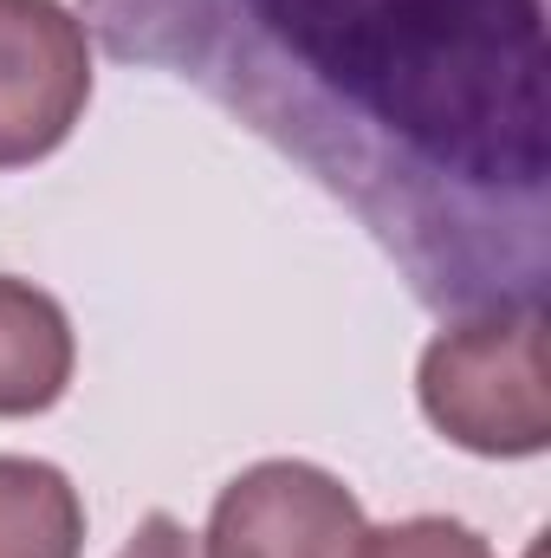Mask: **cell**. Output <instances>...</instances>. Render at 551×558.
I'll return each mask as SVG.
<instances>
[{"mask_svg": "<svg viewBox=\"0 0 551 558\" xmlns=\"http://www.w3.org/2000/svg\"><path fill=\"white\" fill-rule=\"evenodd\" d=\"M91 20L111 52L182 65L298 156L421 299L467 312L539 299V0H91Z\"/></svg>", "mask_w": 551, "mask_h": 558, "instance_id": "6da1fadb", "label": "cell"}, {"mask_svg": "<svg viewBox=\"0 0 551 558\" xmlns=\"http://www.w3.org/2000/svg\"><path fill=\"white\" fill-rule=\"evenodd\" d=\"M421 416L454 448L487 461H526L551 448V377H546V305H487L428 338L415 371Z\"/></svg>", "mask_w": 551, "mask_h": 558, "instance_id": "7a4b0ae2", "label": "cell"}, {"mask_svg": "<svg viewBox=\"0 0 551 558\" xmlns=\"http://www.w3.org/2000/svg\"><path fill=\"white\" fill-rule=\"evenodd\" d=\"M91 105V26L65 0H0V169H26Z\"/></svg>", "mask_w": 551, "mask_h": 558, "instance_id": "3957f363", "label": "cell"}, {"mask_svg": "<svg viewBox=\"0 0 551 558\" xmlns=\"http://www.w3.org/2000/svg\"><path fill=\"white\" fill-rule=\"evenodd\" d=\"M364 507L318 461H254L215 494L201 558H357Z\"/></svg>", "mask_w": 551, "mask_h": 558, "instance_id": "277c9868", "label": "cell"}, {"mask_svg": "<svg viewBox=\"0 0 551 558\" xmlns=\"http://www.w3.org/2000/svg\"><path fill=\"white\" fill-rule=\"evenodd\" d=\"M78 338L65 305L33 279L0 274V416H46L72 390Z\"/></svg>", "mask_w": 551, "mask_h": 558, "instance_id": "5b68a950", "label": "cell"}, {"mask_svg": "<svg viewBox=\"0 0 551 558\" xmlns=\"http://www.w3.org/2000/svg\"><path fill=\"white\" fill-rule=\"evenodd\" d=\"M0 558H85V500L65 468L0 454Z\"/></svg>", "mask_w": 551, "mask_h": 558, "instance_id": "8992f818", "label": "cell"}, {"mask_svg": "<svg viewBox=\"0 0 551 558\" xmlns=\"http://www.w3.org/2000/svg\"><path fill=\"white\" fill-rule=\"evenodd\" d=\"M357 558H493V546L467 520L415 513V520H396V526H364Z\"/></svg>", "mask_w": 551, "mask_h": 558, "instance_id": "52a82bcc", "label": "cell"}, {"mask_svg": "<svg viewBox=\"0 0 551 558\" xmlns=\"http://www.w3.org/2000/svg\"><path fill=\"white\" fill-rule=\"evenodd\" d=\"M118 558H195V539H188V526L175 513H149L137 533L124 539Z\"/></svg>", "mask_w": 551, "mask_h": 558, "instance_id": "ba28073f", "label": "cell"}]
</instances>
